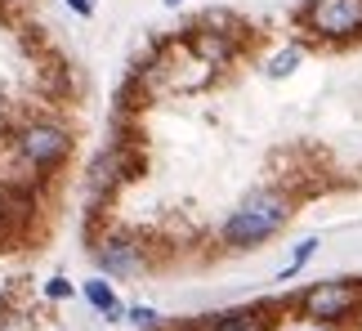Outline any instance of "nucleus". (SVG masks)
I'll use <instances>...</instances> for the list:
<instances>
[{"instance_id":"nucleus-1","label":"nucleus","mask_w":362,"mask_h":331,"mask_svg":"<svg viewBox=\"0 0 362 331\" xmlns=\"http://www.w3.org/2000/svg\"><path fill=\"white\" fill-rule=\"evenodd\" d=\"M291 215H296V197L286 188H255L219 224V246L224 251H255L291 224Z\"/></svg>"},{"instance_id":"nucleus-2","label":"nucleus","mask_w":362,"mask_h":331,"mask_svg":"<svg viewBox=\"0 0 362 331\" xmlns=\"http://www.w3.org/2000/svg\"><path fill=\"white\" fill-rule=\"evenodd\" d=\"M5 153L18 161L27 175H36L40 184H45V179H54L67 161H72L76 134L59 117H27V121H18V126L9 130Z\"/></svg>"},{"instance_id":"nucleus-3","label":"nucleus","mask_w":362,"mask_h":331,"mask_svg":"<svg viewBox=\"0 0 362 331\" xmlns=\"http://www.w3.org/2000/svg\"><path fill=\"white\" fill-rule=\"evenodd\" d=\"M296 318L309 327L362 323V278H322L296 291Z\"/></svg>"},{"instance_id":"nucleus-4","label":"nucleus","mask_w":362,"mask_h":331,"mask_svg":"<svg viewBox=\"0 0 362 331\" xmlns=\"http://www.w3.org/2000/svg\"><path fill=\"white\" fill-rule=\"evenodd\" d=\"M139 170H144V157L130 148V139H117V144H107L103 153H94L90 166H86V202H90V215H103L107 202H112L117 192L130 184V179H139Z\"/></svg>"},{"instance_id":"nucleus-5","label":"nucleus","mask_w":362,"mask_h":331,"mask_svg":"<svg viewBox=\"0 0 362 331\" xmlns=\"http://www.w3.org/2000/svg\"><path fill=\"white\" fill-rule=\"evenodd\" d=\"M90 255L107 282H134L152 269V246L134 228H107L90 238Z\"/></svg>"},{"instance_id":"nucleus-6","label":"nucleus","mask_w":362,"mask_h":331,"mask_svg":"<svg viewBox=\"0 0 362 331\" xmlns=\"http://www.w3.org/2000/svg\"><path fill=\"white\" fill-rule=\"evenodd\" d=\"M296 23L322 45H354L362 36V0H304Z\"/></svg>"},{"instance_id":"nucleus-7","label":"nucleus","mask_w":362,"mask_h":331,"mask_svg":"<svg viewBox=\"0 0 362 331\" xmlns=\"http://www.w3.org/2000/svg\"><path fill=\"white\" fill-rule=\"evenodd\" d=\"M179 45H184L192 59H202L206 67H215V72H224V67L242 54V36H228V32H211V27H184L179 32Z\"/></svg>"},{"instance_id":"nucleus-8","label":"nucleus","mask_w":362,"mask_h":331,"mask_svg":"<svg viewBox=\"0 0 362 331\" xmlns=\"http://www.w3.org/2000/svg\"><path fill=\"white\" fill-rule=\"evenodd\" d=\"M76 291H81V300H86V305H90L94 313H99L103 323H125V309H130V305H125V300L117 296V286L107 282L103 273H94V278H86V282L76 286Z\"/></svg>"},{"instance_id":"nucleus-9","label":"nucleus","mask_w":362,"mask_h":331,"mask_svg":"<svg viewBox=\"0 0 362 331\" xmlns=\"http://www.w3.org/2000/svg\"><path fill=\"white\" fill-rule=\"evenodd\" d=\"M202 331H255V305H228L202 318Z\"/></svg>"},{"instance_id":"nucleus-10","label":"nucleus","mask_w":362,"mask_h":331,"mask_svg":"<svg viewBox=\"0 0 362 331\" xmlns=\"http://www.w3.org/2000/svg\"><path fill=\"white\" fill-rule=\"evenodd\" d=\"M300 63H304V45H282V50H273L269 59H264V76H269V81H286Z\"/></svg>"},{"instance_id":"nucleus-11","label":"nucleus","mask_w":362,"mask_h":331,"mask_svg":"<svg viewBox=\"0 0 362 331\" xmlns=\"http://www.w3.org/2000/svg\"><path fill=\"white\" fill-rule=\"evenodd\" d=\"M317 255V238H304V242H296V251H291V260L282 269L273 273V282H291V278H300L304 269H309V260Z\"/></svg>"},{"instance_id":"nucleus-12","label":"nucleus","mask_w":362,"mask_h":331,"mask_svg":"<svg viewBox=\"0 0 362 331\" xmlns=\"http://www.w3.org/2000/svg\"><path fill=\"white\" fill-rule=\"evenodd\" d=\"M125 323H130L134 331H157L165 318H161V313L152 309V305H130V309H125Z\"/></svg>"},{"instance_id":"nucleus-13","label":"nucleus","mask_w":362,"mask_h":331,"mask_svg":"<svg viewBox=\"0 0 362 331\" xmlns=\"http://www.w3.org/2000/svg\"><path fill=\"white\" fill-rule=\"evenodd\" d=\"M40 296H45V300H54V305H63V300H72V296H76V286L67 282L63 273H54V278H49L45 286H40Z\"/></svg>"},{"instance_id":"nucleus-14","label":"nucleus","mask_w":362,"mask_h":331,"mask_svg":"<svg viewBox=\"0 0 362 331\" xmlns=\"http://www.w3.org/2000/svg\"><path fill=\"white\" fill-rule=\"evenodd\" d=\"M67 9L76 13V18H94V5H99V0H63Z\"/></svg>"},{"instance_id":"nucleus-15","label":"nucleus","mask_w":362,"mask_h":331,"mask_svg":"<svg viewBox=\"0 0 362 331\" xmlns=\"http://www.w3.org/2000/svg\"><path fill=\"white\" fill-rule=\"evenodd\" d=\"M18 5H32V0H0V13H9V9H18Z\"/></svg>"},{"instance_id":"nucleus-16","label":"nucleus","mask_w":362,"mask_h":331,"mask_svg":"<svg viewBox=\"0 0 362 331\" xmlns=\"http://www.w3.org/2000/svg\"><path fill=\"white\" fill-rule=\"evenodd\" d=\"M161 5H165V9H179V5H184V0H161Z\"/></svg>"},{"instance_id":"nucleus-17","label":"nucleus","mask_w":362,"mask_h":331,"mask_svg":"<svg viewBox=\"0 0 362 331\" xmlns=\"http://www.w3.org/2000/svg\"><path fill=\"white\" fill-rule=\"evenodd\" d=\"M304 331H340V327H304Z\"/></svg>"}]
</instances>
